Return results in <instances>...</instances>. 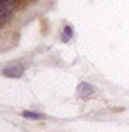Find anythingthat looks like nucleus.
Wrapping results in <instances>:
<instances>
[{"label": "nucleus", "mask_w": 129, "mask_h": 132, "mask_svg": "<svg viewBox=\"0 0 129 132\" xmlns=\"http://www.w3.org/2000/svg\"><path fill=\"white\" fill-rule=\"evenodd\" d=\"M22 72H24V69L19 67V65H14V67H5L4 70H2V74H4L5 77H12V79H17L22 76Z\"/></svg>", "instance_id": "obj_1"}, {"label": "nucleus", "mask_w": 129, "mask_h": 132, "mask_svg": "<svg viewBox=\"0 0 129 132\" xmlns=\"http://www.w3.org/2000/svg\"><path fill=\"white\" fill-rule=\"evenodd\" d=\"M24 118H29V120H43L45 115L43 113H38V112H29V110H24V112L21 113Z\"/></svg>", "instance_id": "obj_3"}, {"label": "nucleus", "mask_w": 129, "mask_h": 132, "mask_svg": "<svg viewBox=\"0 0 129 132\" xmlns=\"http://www.w3.org/2000/svg\"><path fill=\"white\" fill-rule=\"evenodd\" d=\"M71 36H72V28H71V26H65V28H64V36H62V41H69Z\"/></svg>", "instance_id": "obj_4"}, {"label": "nucleus", "mask_w": 129, "mask_h": 132, "mask_svg": "<svg viewBox=\"0 0 129 132\" xmlns=\"http://www.w3.org/2000/svg\"><path fill=\"white\" fill-rule=\"evenodd\" d=\"M93 93H95V88L88 82H81L79 88H78V94H79L81 98H88V96H91Z\"/></svg>", "instance_id": "obj_2"}]
</instances>
